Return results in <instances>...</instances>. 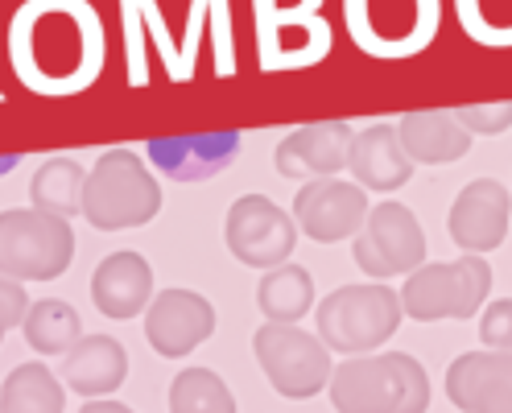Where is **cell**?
<instances>
[{
	"label": "cell",
	"mask_w": 512,
	"mask_h": 413,
	"mask_svg": "<svg viewBox=\"0 0 512 413\" xmlns=\"http://www.w3.org/2000/svg\"><path fill=\"white\" fill-rule=\"evenodd\" d=\"M170 413H236V397L211 368H182L170 380Z\"/></svg>",
	"instance_id": "cell-23"
},
{
	"label": "cell",
	"mask_w": 512,
	"mask_h": 413,
	"mask_svg": "<svg viewBox=\"0 0 512 413\" xmlns=\"http://www.w3.org/2000/svg\"><path fill=\"white\" fill-rule=\"evenodd\" d=\"M240 145L244 137L236 129H223V133H190V137H153L145 153L174 182H207L236 162Z\"/></svg>",
	"instance_id": "cell-13"
},
{
	"label": "cell",
	"mask_w": 512,
	"mask_h": 413,
	"mask_svg": "<svg viewBox=\"0 0 512 413\" xmlns=\"http://www.w3.org/2000/svg\"><path fill=\"white\" fill-rule=\"evenodd\" d=\"M252 352L256 364L265 368L269 385L285 401H306L323 385H331V347L298 323H265L252 335Z\"/></svg>",
	"instance_id": "cell-6"
},
{
	"label": "cell",
	"mask_w": 512,
	"mask_h": 413,
	"mask_svg": "<svg viewBox=\"0 0 512 413\" xmlns=\"http://www.w3.org/2000/svg\"><path fill=\"white\" fill-rule=\"evenodd\" d=\"M17 162H21V153H0V178H5V174H9Z\"/></svg>",
	"instance_id": "cell-28"
},
{
	"label": "cell",
	"mask_w": 512,
	"mask_h": 413,
	"mask_svg": "<svg viewBox=\"0 0 512 413\" xmlns=\"http://www.w3.org/2000/svg\"><path fill=\"white\" fill-rule=\"evenodd\" d=\"M446 397L463 413H512V352H467L446 368Z\"/></svg>",
	"instance_id": "cell-12"
},
{
	"label": "cell",
	"mask_w": 512,
	"mask_h": 413,
	"mask_svg": "<svg viewBox=\"0 0 512 413\" xmlns=\"http://www.w3.org/2000/svg\"><path fill=\"white\" fill-rule=\"evenodd\" d=\"M232 257L248 269H277L294 257L298 244V219L281 211L265 195H244L232 203L228 224H223Z\"/></svg>",
	"instance_id": "cell-8"
},
{
	"label": "cell",
	"mask_w": 512,
	"mask_h": 413,
	"mask_svg": "<svg viewBox=\"0 0 512 413\" xmlns=\"http://www.w3.org/2000/svg\"><path fill=\"white\" fill-rule=\"evenodd\" d=\"M351 257H356V265L376 281L401 277V273L409 277L418 265H426V232L418 224V215L401 203L372 207L364 228L356 232Z\"/></svg>",
	"instance_id": "cell-7"
},
{
	"label": "cell",
	"mask_w": 512,
	"mask_h": 413,
	"mask_svg": "<svg viewBox=\"0 0 512 413\" xmlns=\"http://www.w3.org/2000/svg\"><path fill=\"white\" fill-rule=\"evenodd\" d=\"M21 327H25L29 347H34V352H42V356H67L71 347L83 339L79 314H75L67 302H58V298L34 302Z\"/></svg>",
	"instance_id": "cell-22"
},
{
	"label": "cell",
	"mask_w": 512,
	"mask_h": 413,
	"mask_svg": "<svg viewBox=\"0 0 512 413\" xmlns=\"http://www.w3.org/2000/svg\"><path fill=\"white\" fill-rule=\"evenodd\" d=\"M75 232L71 219L38 207L0 211V273L13 281H54L71 269Z\"/></svg>",
	"instance_id": "cell-5"
},
{
	"label": "cell",
	"mask_w": 512,
	"mask_h": 413,
	"mask_svg": "<svg viewBox=\"0 0 512 413\" xmlns=\"http://www.w3.org/2000/svg\"><path fill=\"white\" fill-rule=\"evenodd\" d=\"M347 170L356 174V182L364 190H401L413 178V162L401 149V137L393 124H368L351 137V153H347Z\"/></svg>",
	"instance_id": "cell-16"
},
{
	"label": "cell",
	"mask_w": 512,
	"mask_h": 413,
	"mask_svg": "<svg viewBox=\"0 0 512 413\" xmlns=\"http://www.w3.org/2000/svg\"><path fill=\"white\" fill-rule=\"evenodd\" d=\"M508 219H512V195L508 186L496 178H479L467 182L463 195L455 199L451 215H446V232L463 252H492L508 236Z\"/></svg>",
	"instance_id": "cell-11"
},
{
	"label": "cell",
	"mask_w": 512,
	"mask_h": 413,
	"mask_svg": "<svg viewBox=\"0 0 512 413\" xmlns=\"http://www.w3.org/2000/svg\"><path fill=\"white\" fill-rule=\"evenodd\" d=\"M162 211V186L133 149H108L87 170L83 219L95 232H133Z\"/></svg>",
	"instance_id": "cell-2"
},
{
	"label": "cell",
	"mask_w": 512,
	"mask_h": 413,
	"mask_svg": "<svg viewBox=\"0 0 512 413\" xmlns=\"http://www.w3.org/2000/svg\"><path fill=\"white\" fill-rule=\"evenodd\" d=\"M215 335V306L195 290H166L153 294L145 310V339L157 356L182 360L199 343Z\"/></svg>",
	"instance_id": "cell-10"
},
{
	"label": "cell",
	"mask_w": 512,
	"mask_h": 413,
	"mask_svg": "<svg viewBox=\"0 0 512 413\" xmlns=\"http://www.w3.org/2000/svg\"><path fill=\"white\" fill-rule=\"evenodd\" d=\"M351 133L343 120H323V124H306L294 129L273 153L277 174L281 178H335L347 170V153H351Z\"/></svg>",
	"instance_id": "cell-14"
},
{
	"label": "cell",
	"mask_w": 512,
	"mask_h": 413,
	"mask_svg": "<svg viewBox=\"0 0 512 413\" xmlns=\"http://www.w3.org/2000/svg\"><path fill=\"white\" fill-rule=\"evenodd\" d=\"M79 413H133V409L120 405V401H104V397H95V401H87Z\"/></svg>",
	"instance_id": "cell-27"
},
{
	"label": "cell",
	"mask_w": 512,
	"mask_h": 413,
	"mask_svg": "<svg viewBox=\"0 0 512 413\" xmlns=\"http://www.w3.org/2000/svg\"><path fill=\"white\" fill-rule=\"evenodd\" d=\"M0 413H67V397L46 364H17L0 385Z\"/></svg>",
	"instance_id": "cell-21"
},
{
	"label": "cell",
	"mask_w": 512,
	"mask_h": 413,
	"mask_svg": "<svg viewBox=\"0 0 512 413\" xmlns=\"http://www.w3.org/2000/svg\"><path fill=\"white\" fill-rule=\"evenodd\" d=\"M455 116L463 120V129H467V133L500 137L508 124H512V100H504V104H471V108H459Z\"/></svg>",
	"instance_id": "cell-24"
},
{
	"label": "cell",
	"mask_w": 512,
	"mask_h": 413,
	"mask_svg": "<svg viewBox=\"0 0 512 413\" xmlns=\"http://www.w3.org/2000/svg\"><path fill=\"white\" fill-rule=\"evenodd\" d=\"M29 314V294H25V281H13L0 273V339H5L13 327L25 323Z\"/></svg>",
	"instance_id": "cell-26"
},
{
	"label": "cell",
	"mask_w": 512,
	"mask_h": 413,
	"mask_svg": "<svg viewBox=\"0 0 512 413\" xmlns=\"http://www.w3.org/2000/svg\"><path fill=\"white\" fill-rule=\"evenodd\" d=\"M368 195L360 182H339V178H310L298 199H294V219L298 232H306L318 244H339L356 236L368 219Z\"/></svg>",
	"instance_id": "cell-9"
},
{
	"label": "cell",
	"mask_w": 512,
	"mask_h": 413,
	"mask_svg": "<svg viewBox=\"0 0 512 413\" xmlns=\"http://www.w3.org/2000/svg\"><path fill=\"white\" fill-rule=\"evenodd\" d=\"M91 298L108 319H137L153 302V269L141 252H112L91 277Z\"/></svg>",
	"instance_id": "cell-15"
},
{
	"label": "cell",
	"mask_w": 512,
	"mask_h": 413,
	"mask_svg": "<svg viewBox=\"0 0 512 413\" xmlns=\"http://www.w3.org/2000/svg\"><path fill=\"white\" fill-rule=\"evenodd\" d=\"M83 190H87V174L75 157H46L34 182H29V199H34L38 211L75 219L83 215Z\"/></svg>",
	"instance_id": "cell-19"
},
{
	"label": "cell",
	"mask_w": 512,
	"mask_h": 413,
	"mask_svg": "<svg viewBox=\"0 0 512 413\" xmlns=\"http://www.w3.org/2000/svg\"><path fill=\"white\" fill-rule=\"evenodd\" d=\"M397 137L413 166H446L471 149V133L455 112H409L397 124Z\"/></svg>",
	"instance_id": "cell-18"
},
{
	"label": "cell",
	"mask_w": 512,
	"mask_h": 413,
	"mask_svg": "<svg viewBox=\"0 0 512 413\" xmlns=\"http://www.w3.org/2000/svg\"><path fill=\"white\" fill-rule=\"evenodd\" d=\"M488 294H492V265L479 252H467L459 261L413 269L401 290V310L413 323L475 319Z\"/></svg>",
	"instance_id": "cell-4"
},
{
	"label": "cell",
	"mask_w": 512,
	"mask_h": 413,
	"mask_svg": "<svg viewBox=\"0 0 512 413\" xmlns=\"http://www.w3.org/2000/svg\"><path fill=\"white\" fill-rule=\"evenodd\" d=\"M331 405L335 413H426L430 409V376L405 352L384 356H351L331 372Z\"/></svg>",
	"instance_id": "cell-1"
},
{
	"label": "cell",
	"mask_w": 512,
	"mask_h": 413,
	"mask_svg": "<svg viewBox=\"0 0 512 413\" xmlns=\"http://www.w3.org/2000/svg\"><path fill=\"white\" fill-rule=\"evenodd\" d=\"M256 306L265 310L269 323H298L314 310V277L302 265H277L265 269L256 285Z\"/></svg>",
	"instance_id": "cell-20"
},
{
	"label": "cell",
	"mask_w": 512,
	"mask_h": 413,
	"mask_svg": "<svg viewBox=\"0 0 512 413\" xmlns=\"http://www.w3.org/2000/svg\"><path fill=\"white\" fill-rule=\"evenodd\" d=\"M124 376H128V352L112 335H83L62 360V380L79 397H108L124 385Z\"/></svg>",
	"instance_id": "cell-17"
},
{
	"label": "cell",
	"mask_w": 512,
	"mask_h": 413,
	"mask_svg": "<svg viewBox=\"0 0 512 413\" xmlns=\"http://www.w3.org/2000/svg\"><path fill=\"white\" fill-rule=\"evenodd\" d=\"M401 294L384 281L368 285H339L335 294L318 302V339L339 356H368L401 327Z\"/></svg>",
	"instance_id": "cell-3"
},
{
	"label": "cell",
	"mask_w": 512,
	"mask_h": 413,
	"mask_svg": "<svg viewBox=\"0 0 512 413\" xmlns=\"http://www.w3.org/2000/svg\"><path fill=\"white\" fill-rule=\"evenodd\" d=\"M479 339L496 352H512V298H500L484 310V319H479Z\"/></svg>",
	"instance_id": "cell-25"
}]
</instances>
